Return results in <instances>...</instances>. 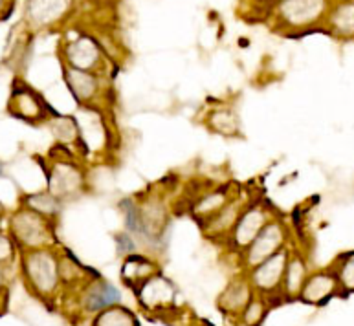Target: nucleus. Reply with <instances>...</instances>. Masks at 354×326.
Wrapping results in <instances>:
<instances>
[{
  "label": "nucleus",
  "instance_id": "423d86ee",
  "mask_svg": "<svg viewBox=\"0 0 354 326\" xmlns=\"http://www.w3.org/2000/svg\"><path fill=\"white\" fill-rule=\"evenodd\" d=\"M281 269H283V255L279 257H274L272 260L265 262V266L259 269L257 274V280L261 282V286H272L279 280Z\"/></svg>",
  "mask_w": 354,
  "mask_h": 326
},
{
  "label": "nucleus",
  "instance_id": "7ed1b4c3",
  "mask_svg": "<svg viewBox=\"0 0 354 326\" xmlns=\"http://www.w3.org/2000/svg\"><path fill=\"white\" fill-rule=\"evenodd\" d=\"M72 0H26V21L35 28L50 26L68 11Z\"/></svg>",
  "mask_w": 354,
  "mask_h": 326
},
{
  "label": "nucleus",
  "instance_id": "9d476101",
  "mask_svg": "<svg viewBox=\"0 0 354 326\" xmlns=\"http://www.w3.org/2000/svg\"><path fill=\"white\" fill-rule=\"evenodd\" d=\"M261 224V215L257 213H250L248 216H244V220L241 222V226H239V238H241V242H250L252 238L257 235V227Z\"/></svg>",
  "mask_w": 354,
  "mask_h": 326
},
{
  "label": "nucleus",
  "instance_id": "f8f14e48",
  "mask_svg": "<svg viewBox=\"0 0 354 326\" xmlns=\"http://www.w3.org/2000/svg\"><path fill=\"white\" fill-rule=\"evenodd\" d=\"M13 2H15V0H0V19L10 13Z\"/></svg>",
  "mask_w": 354,
  "mask_h": 326
},
{
  "label": "nucleus",
  "instance_id": "f257e3e1",
  "mask_svg": "<svg viewBox=\"0 0 354 326\" xmlns=\"http://www.w3.org/2000/svg\"><path fill=\"white\" fill-rule=\"evenodd\" d=\"M22 271L30 285L35 291L48 294L52 291L55 282H57V268L55 260L48 251L41 249H26L22 257Z\"/></svg>",
  "mask_w": 354,
  "mask_h": 326
},
{
  "label": "nucleus",
  "instance_id": "6e6552de",
  "mask_svg": "<svg viewBox=\"0 0 354 326\" xmlns=\"http://www.w3.org/2000/svg\"><path fill=\"white\" fill-rule=\"evenodd\" d=\"M334 26L338 28L339 32L353 33V0L345 2L334 11Z\"/></svg>",
  "mask_w": 354,
  "mask_h": 326
},
{
  "label": "nucleus",
  "instance_id": "0eeeda50",
  "mask_svg": "<svg viewBox=\"0 0 354 326\" xmlns=\"http://www.w3.org/2000/svg\"><path fill=\"white\" fill-rule=\"evenodd\" d=\"M70 53H72V57L77 61L80 64L86 66L92 61H95V46L92 44V41H86V39H81V41L74 42L72 46H70Z\"/></svg>",
  "mask_w": 354,
  "mask_h": 326
},
{
  "label": "nucleus",
  "instance_id": "ddd939ff",
  "mask_svg": "<svg viewBox=\"0 0 354 326\" xmlns=\"http://www.w3.org/2000/svg\"><path fill=\"white\" fill-rule=\"evenodd\" d=\"M4 291V264H0V294Z\"/></svg>",
  "mask_w": 354,
  "mask_h": 326
},
{
  "label": "nucleus",
  "instance_id": "39448f33",
  "mask_svg": "<svg viewBox=\"0 0 354 326\" xmlns=\"http://www.w3.org/2000/svg\"><path fill=\"white\" fill-rule=\"evenodd\" d=\"M43 105H41V101L35 97L32 90L15 84L13 92H11L10 106L8 108H10V112L15 117H21V119H26V122H35V119L41 117V114L44 116Z\"/></svg>",
  "mask_w": 354,
  "mask_h": 326
},
{
  "label": "nucleus",
  "instance_id": "9b49d317",
  "mask_svg": "<svg viewBox=\"0 0 354 326\" xmlns=\"http://www.w3.org/2000/svg\"><path fill=\"white\" fill-rule=\"evenodd\" d=\"M15 257V242L6 233L0 231V264H10Z\"/></svg>",
  "mask_w": 354,
  "mask_h": 326
},
{
  "label": "nucleus",
  "instance_id": "f03ea898",
  "mask_svg": "<svg viewBox=\"0 0 354 326\" xmlns=\"http://www.w3.org/2000/svg\"><path fill=\"white\" fill-rule=\"evenodd\" d=\"M10 237L22 249H37L46 240L43 216L33 209L17 211L10 218Z\"/></svg>",
  "mask_w": 354,
  "mask_h": 326
},
{
  "label": "nucleus",
  "instance_id": "1a4fd4ad",
  "mask_svg": "<svg viewBox=\"0 0 354 326\" xmlns=\"http://www.w3.org/2000/svg\"><path fill=\"white\" fill-rule=\"evenodd\" d=\"M275 231H277V227L272 226L268 231H265V235L261 237L259 244H257V246L254 247V251H252V260H254L252 264H257L259 258H265L266 255L274 249V247H270V246H275V244H277V240L274 238Z\"/></svg>",
  "mask_w": 354,
  "mask_h": 326
},
{
  "label": "nucleus",
  "instance_id": "20e7f679",
  "mask_svg": "<svg viewBox=\"0 0 354 326\" xmlns=\"http://www.w3.org/2000/svg\"><path fill=\"white\" fill-rule=\"evenodd\" d=\"M325 0H281L279 13L290 26H305L322 15Z\"/></svg>",
  "mask_w": 354,
  "mask_h": 326
},
{
  "label": "nucleus",
  "instance_id": "4468645a",
  "mask_svg": "<svg viewBox=\"0 0 354 326\" xmlns=\"http://www.w3.org/2000/svg\"><path fill=\"white\" fill-rule=\"evenodd\" d=\"M2 216H4V205L0 204V220H2Z\"/></svg>",
  "mask_w": 354,
  "mask_h": 326
}]
</instances>
